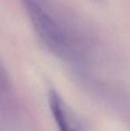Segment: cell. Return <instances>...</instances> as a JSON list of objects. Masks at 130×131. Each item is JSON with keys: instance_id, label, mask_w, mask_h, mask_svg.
<instances>
[{"instance_id": "6da1fadb", "label": "cell", "mask_w": 130, "mask_h": 131, "mask_svg": "<svg viewBox=\"0 0 130 131\" xmlns=\"http://www.w3.org/2000/svg\"><path fill=\"white\" fill-rule=\"evenodd\" d=\"M24 5L42 41L56 55L65 56L68 52L67 40L55 21L33 0H24Z\"/></svg>"}, {"instance_id": "7a4b0ae2", "label": "cell", "mask_w": 130, "mask_h": 131, "mask_svg": "<svg viewBox=\"0 0 130 131\" xmlns=\"http://www.w3.org/2000/svg\"><path fill=\"white\" fill-rule=\"evenodd\" d=\"M48 104L59 131H86L76 112L56 90L49 91Z\"/></svg>"}]
</instances>
